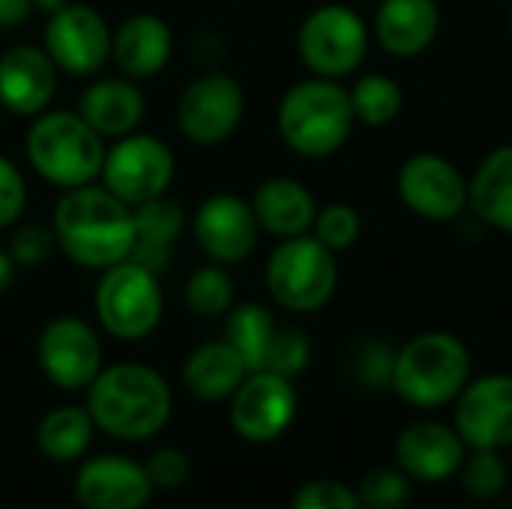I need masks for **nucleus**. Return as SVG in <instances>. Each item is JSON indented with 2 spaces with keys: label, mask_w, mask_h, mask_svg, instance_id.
Instances as JSON below:
<instances>
[{
  "label": "nucleus",
  "mask_w": 512,
  "mask_h": 509,
  "mask_svg": "<svg viewBox=\"0 0 512 509\" xmlns=\"http://www.w3.org/2000/svg\"><path fill=\"white\" fill-rule=\"evenodd\" d=\"M351 96V108H354V120L366 123V126H390L399 114H402V87L399 81H393L390 75L372 72L354 81V87L348 90Z\"/></svg>",
  "instance_id": "c85d7f7f"
},
{
  "label": "nucleus",
  "mask_w": 512,
  "mask_h": 509,
  "mask_svg": "<svg viewBox=\"0 0 512 509\" xmlns=\"http://www.w3.org/2000/svg\"><path fill=\"white\" fill-rule=\"evenodd\" d=\"M372 30L390 57H420L441 30L438 0H381Z\"/></svg>",
  "instance_id": "aec40b11"
},
{
  "label": "nucleus",
  "mask_w": 512,
  "mask_h": 509,
  "mask_svg": "<svg viewBox=\"0 0 512 509\" xmlns=\"http://www.w3.org/2000/svg\"><path fill=\"white\" fill-rule=\"evenodd\" d=\"M249 204H252L258 225L279 240L309 234L318 216V204L312 192L300 180H291V177L264 180L255 189Z\"/></svg>",
  "instance_id": "5701e85b"
},
{
  "label": "nucleus",
  "mask_w": 512,
  "mask_h": 509,
  "mask_svg": "<svg viewBox=\"0 0 512 509\" xmlns=\"http://www.w3.org/2000/svg\"><path fill=\"white\" fill-rule=\"evenodd\" d=\"M309 357H312V348H309V339H306L300 330H294V327L279 330V327H276V336H273V342H270L264 369L294 381V378L309 366Z\"/></svg>",
  "instance_id": "72a5a7b5"
},
{
  "label": "nucleus",
  "mask_w": 512,
  "mask_h": 509,
  "mask_svg": "<svg viewBox=\"0 0 512 509\" xmlns=\"http://www.w3.org/2000/svg\"><path fill=\"white\" fill-rule=\"evenodd\" d=\"M33 12L30 0H0V30H15Z\"/></svg>",
  "instance_id": "ea45409f"
},
{
  "label": "nucleus",
  "mask_w": 512,
  "mask_h": 509,
  "mask_svg": "<svg viewBox=\"0 0 512 509\" xmlns=\"http://www.w3.org/2000/svg\"><path fill=\"white\" fill-rule=\"evenodd\" d=\"M471 381L468 345L444 330H429L408 339L393 360L390 387L414 408H441Z\"/></svg>",
  "instance_id": "20e7f679"
},
{
  "label": "nucleus",
  "mask_w": 512,
  "mask_h": 509,
  "mask_svg": "<svg viewBox=\"0 0 512 509\" xmlns=\"http://www.w3.org/2000/svg\"><path fill=\"white\" fill-rule=\"evenodd\" d=\"M150 495L147 468L129 456H96L75 474V498L84 509H144Z\"/></svg>",
  "instance_id": "f3484780"
},
{
  "label": "nucleus",
  "mask_w": 512,
  "mask_h": 509,
  "mask_svg": "<svg viewBox=\"0 0 512 509\" xmlns=\"http://www.w3.org/2000/svg\"><path fill=\"white\" fill-rule=\"evenodd\" d=\"M144 111H147L144 93L132 78H99L78 99V114L102 138L132 135L144 120Z\"/></svg>",
  "instance_id": "4be33fe9"
},
{
  "label": "nucleus",
  "mask_w": 512,
  "mask_h": 509,
  "mask_svg": "<svg viewBox=\"0 0 512 509\" xmlns=\"http://www.w3.org/2000/svg\"><path fill=\"white\" fill-rule=\"evenodd\" d=\"M360 213L351 207V204H327L318 210L315 216V225H312V234L330 249V252H345L357 243L360 237Z\"/></svg>",
  "instance_id": "473e14b6"
},
{
  "label": "nucleus",
  "mask_w": 512,
  "mask_h": 509,
  "mask_svg": "<svg viewBox=\"0 0 512 509\" xmlns=\"http://www.w3.org/2000/svg\"><path fill=\"white\" fill-rule=\"evenodd\" d=\"M456 432L468 450L512 447V375H483L456 396Z\"/></svg>",
  "instance_id": "2eb2a0df"
},
{
  "label": "nucleus",
  "mask_w": 512,
  "mask_h": 509,
  "mask_svg": "<svg viewBox=\"0 0 512 509\" xmlns=\"http://www.w3.org/2000/svg\"><path fill=\"white\" fill-rule=\"evenodd\" d=\"M363 509H402L411 498V477L399 465L372 468L357 486Z\"/></svg>",
  "instance_id": "2f4dec72"
},
{
  "label": "nucleus",
  "mask_w": 512,
  "mask_h": 509,
  "mask_svg": "<svg viewBox=\"0 0 512 509\" xmlns=\"http://www.w3.org/2000/svg\"><path fill=\"white\" fill-rule=\"evenodd\" d=\"M468 207L495 231L512 234V144L492 150L468 183Z\"/></svg>",
  "instance_id": "a878e982"
},
{
  "label": "nucleus",
  "mask_w": 512,
  "mask_h": 509,
  "mask_svg": "<svg viewBox=\"0 0 512 509\" xmlns=\"http://www.w3.org/2000/svg\"><path fill=\"white\" fill-rule=\"evenodd\" d=\"M297 414V390L291 378L276 372H249L231 396V426L240 438L252 444L276 441Z\"/></svg>",
  "instance_id": "4468645a"
},
{
  "label": "nucleus",
  "mask_w": 512,
  "mask_h": 509,
  "mask_svg": "<svg viewBox=\"0 0 512 509\" xmlns=\"http://www.w3.org/2000/svg\"><path fill=\"white\" fill-rule=\"evenodd\" d=\"M12 276H15V261H12L9 249H0V294L9 288Z\"/></svg>",
  "instance_id": "a19ab883"
},
{
  "label": "nucleus",
  "mask_w": 512,
  "mask_h": 509,
  "mask_svg": "<svg viewBox=\"0 0 512 509\" xmlns=\"http://www.w3.org/2000/svg\"><path fill=\"white\" fill-rule=\"evenodd\" d=\"M171 48H174L171 27L150 12L126 18L120 30L111 36V60L132 81L159 75L171 60Z\"/></svg>",
  "instance_id": "412c9836"
},
{
  "label": "nucleus",
  "mask_w": 512,
  "mask_h": 509,
  "mask_svg": "<svg viewBox=\"0 0 512 509\" xmlns=\"http://www.w3.org/2000/svg\"><path fill=\"white\" fill-rule=\"evenodd\" d=\"M369 51V27L360 12L345 3H324L312 9L297 33V54L318 78L354 75Z\"/></svg>",
  "instance_id": "6e6552de"
},
{
  "label": "nucleus",
  "mask_w": 512,
  "mask_h": 509,
  "mask_svg": "<svg viewBox=\"0 0 512 509\" xmlns=\"http://www.w3.org/2000/svg\"><path fill=\"white\" fill-rule=\"evenodd\" d=\"M186 306L198 318H219L228 315L234 306V282L225 273L222 264H207L198 267L186 279Z\"/></svg>",
  "instance_id": "c756f323"
},
{
  "label": "nucleus",
  "mask_w": 512,
  "mask_h": 509,
  "mask_svg": "<svg viewBox=\"0 0 512 509\" xmlns=\"http://www.w3.org/2000/svg\"><path fill=\"white\" fill-rule=\"evenodd\" d=\"M246 111V93L237 78L228 72H207L186 84L177 102V126L180 132L201 144H219L234 135Z\"/></svg>",
  "instance_id": "9d476101"
},
{
  "label": "nucleus",
  "mask_w": 512,
  "mask_h": 509,
  "mask_svg": "<svg viewBox=\"0 0 512 509\" xmlns=\"http://www.w3.org/2000/svg\"><path fill=\"white\" fill-rule=\"evenodd\" d=\"M57 66L39 45H12L0 54V105L18 117H39L57 90Z\"/></svg>",
  "instance_id": "6ab92c4d"
},
{
  "label": "nucleus",
  "mask_w": 512,
  "mask_h": 509,
  "mask_svg": "<svg viewBox=\"0 0 512 509\" xmlns=\"http://www.w3.org/2000/svg\"><path fill=\"white\" fill-rule=\"evenodd\" d=\"M468 444L456 426L438 420H420L402 429L396 438V465L420 483H444L459 474Z\"/></svg>",
  "instance_id": "a211bd4d"
},
{
  "label": "nucleus",
  "mask_w": 512,
  "mask_h": 509,
  "mask_svg": "<svg viewBox=\"0 0 512 509\" xmlns=\"http://www.w3.org/2000/svg\"><path fill=\"white\" fill-rule=\"evenodd\" d=\"M24 150L30 168L42 180L60 189H75L102 174L108 147L78 111H42L27 129Z\"/></svg>",
  "instance_id": "39448f33"
},
{
  "label": "nucleus",
  "mask_w": 512,
  "mask_h": 509,
  "mask_svg": "<svg viewBox=\"0 0 512 509\" xmlns=\"http://www.w3.org/2000/svg\"><path fill=\"white\" fill-rule=\"evenodd\" d=\"M66 3H72V0H30V6L39 9V12H45V15H54V12L63 9Z\"/></svg>",
  "instance_id": "79ce46f5"
},
{
  "label": "nucleus",
  "mask_w": 512,
  "mask_h": 509,
  "mask_svg": "<svg viewBox=\"0 0 512 509\" xmlns=\"http://www.w3.org/2000/svg\"><path fill=\"white\" fill-rule=\"evenodd\" d=\"M147 477L153 483V489H177L189 480L192 474V462L183 450L174 447H162L147 459Z\"/></svg>",
  "instance_id": "58836bf2"
},
{
  "label": "nucleus",
  "mask_w": 512,
  "mask_h": 509,
  "mask_svg": "<svg viewBox=\"0 0 512 509\" xmlns=\"http://www.w3.org/2000/svg\"><path fill=\"white\" fill-rule=\"evenodd\" d=\"M99 324L123 342L147 339L162 321V288L159 276L138 261L126 258L108 270H102L96 297Z\"/></svg>",
  "instance_id": "0eeeda50"
},
{
  "label": "nucleus",
  "mask_w": 512,
  "mask_h": 509,
  "mask_svg": "<svg viewBox=\"0 0 512 509\" xmlns=\"http://www.w3.org/2000/svg\"><path fill=\"white\" fill-rule=\"evenodd\" d=\"M102 186L132 210L162 198L174 180V153L156 135H123L105 150Z\"/></svg>",
  "instance_id": "1a4fd4ad"
},
{
  "label": "nucleus",
  "mask_w": 512,
  "mask_h": 509,
  "mask_svg": "<svg viewBox=\"0 0 512 509\" xmlns=\"http://www.w3.org/2000/svg\"><path fill=\"white\" fill-rule=\"evenodd\" d=\"M51 231L72 264L84 270H108L132 255L135 210L105 186H75L57 201Z\"/></svg>",
  "instance_id": "f257e3e1"
},
{
  "label": "nucleus",
  "mask_w": 512,
  "mask_h": 509,
  "mask_svg": "<svg viewBox=\"0 0 512 509\" xmlns=\"http://www.w3.org/2000/svg\"><path fill=\"white\" fill-rule=\"evenodd\" d=\"M393 360H396V351L387 348L384 342H366L357 357H354V375L360 384L366 387H384L390 384V375H393Z\"/></svg>",
  "instance_id": "4c0bfd02"
},
{
  "label": "nucleus",
  "mask_w": 512,
  "mask_h": 509,
  "mask_svg": "<svg viewBox=\"0 0 512 509\" xmlns=\"http://www.w3.org/2000/svg\"><path fill=\"white\" fill-rule=\"evenodd\" d=\"M183 234V210L177 201L153 198L141 207H135V243H132V261L153 270L156 276L171 264L174 246Z\"/></svg>",
  "instance_id": "b1692460"
},
{
  "label": "nucleus",
  "mask_w": 512,
  "mask_h": 509,
  "mask_svg": "<svg viewBox=\"0 0 512 509\" xmlns=\"http://www.w3.org/2000/svg\"><path fill=\"white\" fill-rule=\"evenodd\" d=\"M402 204L429 222H453L468 210V180L438 153H414L396 174Z\"/></svg>",
  "instance_id": "9b49d317"
},
{
  "label": "nucleus",
  "mask_w": 512,
  "mask_h": 509,
  "mask_svg": "<svg viewBox=\"0 0 512 509\" xmlns=\"http://www.w3.org/2000/svg\"><path fill=\"white\" fill-rule=\"evenodd\" d=\"M249 375L243 357L222 339L195 348L183 363V387L201 402L231 399Z\"/></svg>",
  "instance_id": "393cba45"
},
{
  "label": "nucleus",
  "mask_w": 512,
  "mask_h": 509,
  "mask_svg": "<svg viewBox=\"0 0 512 509\" xmlns=\"http://www.w3.org/2000/svg\"><path fill=\"white\" fill-rule=\"evenodd\" d=\"M456 477L474 501H495L507 489V462L501 450H468Z\"/></svg>",
  "instance_id": "7c9ffc66"
},
{
  "label": "nucleus",
  "mask_w": 512,
  "mask_h": 509,
  "mask_svg": "<svg viewBox=\"0 0 512 509\" xmlns=\"http://www.w3.org/2000/svg\"><path fill=\"white\" fill-rule=\"evenodd\" d=\"M96 423L87 408L63 405L48 411L36 429V447L51 462H75L87 453Z\"/></svg>",
  "instance_id": "bb28decb"
},
{
  "label": "nucleus",
  "mask_w": 512,
  "mask_h": 509,
  "mask_svg": "<svg viewBox=\"0 0 512 509\" xmlns=\"http://www.w3.org/2000/svg\"><path fill=\"white\" fill-rule=\"evenodd\" d=\"M273 336H276V324H273L270 309H264L258 303L231 306L228 324H225V342L243 357L249 372L264 369Z\"/></svg>",
  "instance_id": "cd10ccee"
},
{
  "label": "nucleus",
  "mask_w": 512,
  "mask_h": 509,
  "mask_svg": "<svg viewBox=\"0 0 512 509\" xmlns=\"http://www.w3.org/2000/svg\"><path fill=\"white\" fill-rule=\"evenodd\" d=\"M291 509H363L357 489L339 480H312L297 489Z\"/></svg>",
  "instance_id": "f704fd0d"
},
{
  "label": "nucleus",
  "mask_w": 512,
  "mask_h": 509,
  "mask_svg": "<svg viewBox=\"0 0 512 509\" xmlns=\"http://www.w3.org/2000/svg\"><path fill=\"white\" fill-rule=\"evenodd\" d=\"M111 27L105 18L84 6V3H66L54 15H48L45 24V51L54 60L60 72L69 75H93L111 60Z\"/></svg>",
  "instance_id": "f8f14e48"
},
{
  "label": "nucleus",
  "mask_w": 512,
  "mask_h": 509,
  "mask_svg": "<svg viewBox=\"0 0 512 509\" xmlns=\"http://www.w3.org/2000/svg\"><path fill=\"white\" fill-rule=\"evenodd\" d=\"M192 231L213 264H240L252 255L261 225L249 201L234 192H216L198 207Z\"/></svg>",
  "instance_id": "dca6fc26"
},
{
  "label": "nucleus",
  "mask_w": 512,
  "mask_h": 509,
  "mask_svg": "<svg viewBox=\"0 0 512 509\" xmlns=\"http://www.w3.org/2000/svg\"><path fill=\"white\" fill-rule=\"evenodd\" d=\"M27 207V183L18 171V165L6 156H0V231L15 225Z\"/></svg>",
  "instance_id": "e433bc0d"
},
{
  "label": "nucleus",
  "mask_w": 512,
  "mask_h": 509,
  "mask_svg": "<svg viewBox=\"0 0 512 509\" xmlns=\"http://www.w3.org/2000/svg\"><path fill=\"white\" fill-rule=\"evenodd\" d=\"M354 108L348 90L333 78H306L285 90L276 129L282 141L306 159H324L345 147L354 132Z\"/></svg>",
  "instance_id": "7ed1b4c3"
},
{
  "label": "nucleus",
  "mask_w": 512,
  "mask_h": 509,
  "mask_svg": "<svg viewBox=\"0 0 512 509\" xmlns=\"http://www.w3.org/2000/svg\"><path fill=\"white\" fill-rule=\"evenodd\" d=\"M510 33H512V9H510Z\"/></svg>",
  "instance_id": "37998d69"
},
{
  "label": "nucleus",
  "mask_w": 512,
  "mask_h": 509,
  "mask_svg": "<svg viewBox=\"0 0 512 509\" xmlns=\"http://www.w3.org/2000/svg\"><path fill=\"white\" fill-rule=\"evenodd\" d=\"M174 399L165 378L144 363H117L102 369L87 387V411L111 438L147 441L171 417Z\"/></svg>",
  "instance_id": "f03ea898"
},
{
  "label": "nucleus",
  "mask_w": 512,
  "mask_h": 509,
  "mask_svg": "<svg viewBox=\"0 0 512 509\" xmlns=\"http://www.w3.org/2000/svg\"><path fill=\"white\" fill-rule=\"evenodd\" d=\"M54 246H57L54 231L39 222H30L15 231V237L9 243V255H12L15 267H39L51 255Z\"/></svg>",
  "instance_id": "c9c22d12"
},
{
  "label": "nucleus",
  "mask_w": 512,
  "mask_h": 509,
  "mask_svg": "<svg viewBox=\"0 0 512 509\" xmlns=\"http://www.w3.org/2000/svg\"><path fill=\"white\" fill-rule=\"evenodd\" d=\"M270 297L288 312H318L330 303L339 285L336 252L315 234L282 240L264 270Z\"/></svg>",
  "instance_id": "423d86ee"
},
{
  "label": "nucleus",
  "mask_w": 512,
  "mask_h": 509,
  "mask_svg": "<svg viewBox=\"0 0 512 509\" xmlns=\"http://www.w3.org/2000/svg\"><path fill=\"white\" fill-rule=\"evenodd\" d=\"M42 375L60 390H87L102 372V345L93 327L81 318L63 315L42 327L36 342Z\"/></svg>",
  "instance_id": "ddd939ff"
}]
</instances>
